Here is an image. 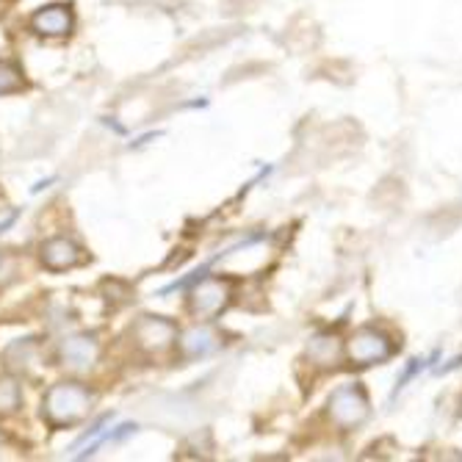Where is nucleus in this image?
<instances>
[{"label":"nucleus","instance_id":"obj_8","mask_svg":"<svg viewBox=\"0 0 462 462\" xmlns=\"http://www.w3.org/2000/svg\"><path fill=\"white\" fill-rule=\"evenodd\" d=\"M75 28V14L72 6L67 4H51V6H42L39 12H33L31 17V31L45 36V39H61L69 36Z\"/></svg>","mask_w":462,"mask_h":462},{"label":"nucleus","instance_id":"obj_12","mask_svg":"<svg viewBox=\"0 0 462 462\" xmlns=\"http://www.w3.org/2000/svg\"><path fill=\"white\" fill-rule=\"evenodd\" d=\"M308 357L316 365H332L335 360H338V341H335L332 335H316L308 346Z\"/></svg>","mask_w":462,"mask_h":462},{"label":"nucleus","instance_id":"obj_3","mask_svg":"<svg viewBox=\"0 0 462 462\" xmlns=\"http://www.w3.org/2000/svg\"><path fill=\"white\" fill-rule=\"evenodd\" d=\"M233 302V282L225 277H205L189 293V313L197 321H214Z\"/></svg>","mask_w":462,"mask_h":462},{"label":"nucleus","instance_id":"obj_1","mask_svg":"<svg viewBox=\"0 0 462 462\" xmlns=\"http://www.w3.org/2000/svg\"><path fill=\"white\" fill-rule=\"evenodd\" d=\"M95 396L83 383H56L48 388L45 399H42V418L51 430H67L80 424L83 418L92 412Z\"/></svg>","mask_w":462,"mask_h":462},{"label":"nucleus","instance_id":"obj_9","mask_svg":"<svg viewBox=\"0 0 462 462\" xmlns=\"http://www.w3.org/2000/svg\"><path fill=\"white\" fill-rule=\"evenodd\" d=\"M219 346H222V338L211 327H205V324H194L183 335H178V349H180L183 360L208 357L211 352H217Z\"/></svg>","mask_w":462,"mask_h":462},{"label":"nucleus","instance_id":"obj_11","mask_svg":"<svg viewBox=\"0 0 462 462\" xmlns=\"http://www.w3.org/2000/svg\"><path fill=\"white\" fill-rule=\"evenodd\" d=\"M23 407V388L17 376L0 374V418H9Z\"/></svg>","mask_w":462,"mask_h":462},{"label":"nucleus","instance_id":"obj_10","mask_svg":"<svg viewBox=\"0 0 462 462\" xmlns=\"http://www.w3.org/2000/svg\"><path fill=\"white\" fill-rule=\"evenodd\" d=\"M4 363L12 374H31L36 371V365H42V346L36 338H25V341H14L6 352H4Z\"/></svg>","mask_w":462,"mask_h":462},{"label":"nucleus","instance_id":"obj_6","mask_svg":"<svg viewBox=\"0 0 462 462\" xmlns=\"http://www.w3.org/2000/svg\"><path fill=\"white\" fill-rule=\"evenodd\" d=\"M97 360H100V341L95 335H87V332L69 335V338H64V344L59 346V363L72 374L92 371Z\"/></svg>","mask_w":462,"mask_h":462},{"label":"nucleus","instance_id":"obj_13","mask_svg":"<svg viewBox=\"0 0 462 462\" xmlns=\"http://www.w3.org/2000/svg\"><path fill=\"white\" fill-rule=\"evenodd\" d=\"M23 87H25L23 72L9 61H0V95H14Z\"/></svg>","mask_w":462,"mask_h":462},{"label":"nucleus","instance_id":"obj_5","mask_svg":"<svg viewBox=\"0 0 462 462\" xmlns=\"http://www.w3.org/2000/svg\"><path fill=\"white\" fill-rule=\"evenodd\" d=\"M391 355H393V341L380 329L365 327L355 332L349 341V357L355 365H376V363H385Z\"/></svg>","mask_w":462,"mask_h":462},{"label":"nucleus","instance_id":"obj_2","mask_svg":"<svg viewBox=\"0 0 462 462\" xmlns=\"http://www.w3.org/2000/svg\"><path fill=\"white\" fill-rule=\"evenodd\" d=\"M178 324L163 316H142L131 327L134 349L147 357H161L178 346Z\"/></svg>","mask_w":462,"mask_h":462},{"label":"nucleus","instance_id":"obj_7","mask_svg":"<svg viewBox=\"0 0 462 462\" xmlns=\"http://www.w3.org/2000/svg\"><path fill=\"white\" fill-rule=\"evenodd\" d=\"M39 261H42V266H45L48 272H67V269L80 266L83 261H87V255H83L80 244H75L72 238L56 236V238L42 241Z\"/></svg>","mask_w":462,"mask_h":462},{"label":"nucleus","instance_id":"obj_4","mask_svg":"<svg viewBox=\"0 0 462 462\" xmlns=\"http://www.w3.org/2000/svg\"><path fill=\"white\" fill-rule=\"evenodd\" d=\"M365 415H368V399L360 385H341L329 396V418L341 430L357 427Z\"/></svg>","mask_w":462,"mask_h":462}]
</instances>
